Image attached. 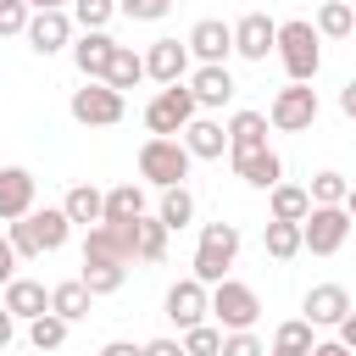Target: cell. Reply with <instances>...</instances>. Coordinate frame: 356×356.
I'll list each match as a JSON object with an SVG mask.
<instances>
[{
  "label": "cell",
  "mask_w": 356,
  "mask_h": 356,
  "mask_svg": "<svg viewBox=\"0 0 356 356\" xmlns=\"http://www.w3.org/2000/svg\"><path fill=\"white\" fill-rule=\"evenodd\" d=\"M278 61H284L289 83H312L317 67H323V33H317V22H306V17L278 22Z\"/></svg>",
  "instance_id": "obj_1"
},
{
  "label": "cell",
  "mask_w": 356,
  "mask_h": 356,
  "mask_svg": "<svg viewBox=\"0 0 356 356\" xmlns=\"http://www.w3.org/2000/svg\"><path fill=\"white\" fill-rule=\"evenodd\" d=\"M6 234H11V245H17V256H50V250H61L67 245V234H72V217L61 211V206H33L22 222H6Z\"/></svg>",
  "instance_id": "obj_2"
},
{
  "label": "cell",
  "mask_w": 356,
  "mask_h": 356,
  "mask_svg": "<svg viewBox=\"0 0 356 356\" xmlns=\"http://www.w3.org/2000/svg\"><path fill=\"white\" fill-rule=\"evenodd\" d=\"M189 161H195V156H189L184 139H156V134H150V139L139 145V178L156 184V189H178V184L189 178Z\"/></svg>",
  "instance_id": "obj_3"
},
{
  "label": "cell",
  "mask_w": 356,
  "mask_h": 356,
  "mask_svg": "<svg viewBox=\"0 0 356 356\" xmlns=\"http://www.w3.org/2000/svg\"><path fill=\"white\" fill-rule=\"evenodd\" d=\"M234 256H239V228L234 222H206L200 228V245H195V278L206 289L222 284L228 267H234Z\"/></svg>",
  "instance_id": "obj_4"
},
{
  "label": "cell",
  "mask_w": 356,
  "mask_h": 356,
  "mask_svg": "<svg viewBox=\"0 0 356 356\" xmlns=\"http://www.w3.org/2000/svg\"><path fill=\"white\" fill-rule=\"evenodd\" d=\"M211 317L222 334H250L261 317V295L239 278H222V284H211Z\"/></svg>",
  "instance_id": "obj_5"
},
{
  "label": "cell",
  "mask_w": 356,
  "mask_h": 356,
  "mask_svg": "<svg viewBox=\"0 0 356 356\" xmlns=\"http://www.w3.org/2000/svg\"><path fill=\"white\" fill-rule=\"evenodd\" d=\"M195 95H189V83H167V89H156V100L145 106V128L156 134V139H178L189 122H195Z\"/></svg>",
  "instance_id": "obj_6"
},
{
  "label": "cell",
  "mask_w": 356,
  "mask_h": 356,
  "mask_svg": "<svg viewBox=\"0 0 356 356\" xmlns=\"http://www.w3.org/2000/svg\"><path fill=\"white\" fill-rule=\"evenodd\" d=\"M67 111H72V122H83V128H117V122H122V111H128V100H122L111 83L83 78V89H72Z\"/></svg>",
  "instance_id": "obj_7"
},
{
  "label": "cell",
  "mask_w": 356,
  "mask_h": 356,
  "mask_svg": "<svg viewBox=\"0 0 356 356\" xmlns=\"http://www.w3.org/2000/svg\"><path fill=\"white\" fill-rule=\"evenodd\" d=\"M317 89L312 83H284L278 95H273V106H267V122L278 128V134H306L312 122H317Z\"/></svg>",
  "instance_id": "obj_8"
},
{
  "label": "cell",
  "mask_w": 356,
  "mask_h": 356,
  "mask_svg": "<svg viewBox=\"0 0 356 356\" xmlns=\"http://www.w3.org/2000/svg\"><path fill=\"white\" fill-rule=\"evenodd\" d=\"M300 234H306V250L312 256H334L350 239V211L345 206H312L306 222H300Z\"/></svg>",
  "instance_id": "obj_9"
},
{
  "label": "cell",
  "mask_w": 356,
  "mask_h": 356,
  "mask_svg": "<svg viewBox=\"0 0 356 356\" xmlns=\"http://www.w3.org/2000/svg\"><path fill=\"white\" fill-rule=\"evenodd\" d=\"M167 317H172L184 334H189V328H200V323L211 317V289H206L195 273H189V278H178V284L167 289Z\"/></svg>",
  "instance_id": "obj_10"
},
{
  "label": "cell",
  "mask_w": 356,
  "mask_h": 356,
  "mask_svg": "<svg viewBox=\"0 0 356 356\" xmlns=\"http://www.w3.org/2000/svg\"><path fill=\"white\" fill-rule=\"evenodd\" d=\"M184 44H189V56H195L200 67H228V56H234V28L217 22V17H200Z\"/></svg>",
  "instance_id": "obj_11"
},
{
  "label": "cell",
  "mask_w": 356,
  "mask_h": 356,
  "mask_svg": "<svg viewBox=\"0 0 356 356\" xmlns=\"http://www.w3.org/2000/svg\"><path fill=\"white\" fill-rule=\"evenodd\" d=\"M278 50V22L267 17V11H245L239 22H234V56H245V61H267Z\"/></svg>",
  "instance_id": "obj_12"
},
{
  "label": "cell",
  "mask_w": 356,
  "mask_h": 356,
  "mask_svg": "<svg viewBox=\"0 0 356 356\" xmlns=\"http://www.w3.org/2000/svg\"><path fill=\"white\" fill-rule=\"evenodd\" d=\"M300 317H306L312 328H339V323L350 317V295H345V284H312L306 300H300Z\"/></svg>",
  "instance_id": "obj_13"
},
{
  "label": "cell",
  "mask_w": 356,
  "mask_h": 356,
  "mask_svg": "<svg viewBox=\"0 0 356 356\" xmlns=\"http://www.w3.org/2000/svg\"><path fill=\"white\" fill-rule=\"evenodd\" d=\"M33 195H39V178L28 167H0V222H22L33 211Z\"/></svg>",
  "instance_id": "obj_14"
},
{
  "label": "cell",
  "mask_w": 356,
  "mask_h": 356,
  "mask_svg": "<svg viewBox=\"0 0 356 356\" xmlns=\"http://www.w3.org/2000/svg\"><path fill=\"white\" fill-rule=\"evenodd\" d=\"M72 11H33V22H28V50H39V56H56L61 44H72Z\"/></svg>",
  "instance_id": "obj_15"
},
{
  "label": "cell",
  "mask_w": 356,
  "mask_h": 356,
  "mask_svg": "<svg viewBox=\"0 0 356 356\" xmlns=\"http://www.w3.org/2000/svg\"><path fill=\"white\" fill-rule=\"evenodd\" d=\"M145 78H156L161 89H167V83H184V78H189V44L156 39V44L145 50Z\"/></svg>",
  "instance_id": "obj_16"
},
{
  "label": "cell",
  "mask_w": 356,
  "mask_h": 356,
  "mask_svg": "<svg viewBox=\"0 0 356 356\" xmlns=\"http://www.w3.org/2000/svg\"><path fill=\"white\" fill-rule=\"evenodd\" d=\"M0 306H6L11 317L33 323V317H44V312H50V289H44L39 278H11V284H6V295H0Z\"/></svg>",
  "instance_id": "obj_17"
},
{
  "label": "cell",
  "mask_w": 356,
  "mask_h": 356,
  "mask_svg": "<svg viewBox=\"0 0 356 356\" xmlns=\"http://www.w3.org/2000/svg\"><path fill=\"white\" fill-rule=\"evenodd\" d=\"M267 117L261 111H234L228 117V156H250V150H267Z\"/></svg>",
  "instance_id": "obj_18"
},
{
  "label": "cell",
  "mask_w": 356,
  "mask_h": 356,
  "mask_svg": "<svg viewBox=\"0 0 356 356\" xmlns=\"http://www.w3.org/2000/svg\"><path fill=\"white\" fill-rule=\"evenodd\" d=\"M178 139L189 145V156H195V161H222V150H228V128H222V122H211V117H195Z\"/></svg>",
  "instance_id": "obj_19"
},
{
  "label": "cell",
  "mask_w": 356,
  "mask_h": 356,
  "mask_svg": "<svg viewBox=\"0 0 356 356\" xmlns=\"http://www.w3.org/2000/svg\"><path fill=\"white\" fill-rule=\"evenodd\" d=\"M234 172H239L250 189H278V184H284V161H278L273 145H267V150H250V156H234Z\"/></svg>",
  "instance_id": "obj_20"
},
{
  "label": "cell",
  "mask_w": 356,
  "mask_h": 356,
  "mask_svg": "<svg viewBox=\"0 0 356 356\" xmlns=\"http://www.w3.org/2000/svg\"><path fill=\"white\" fill-rule=\"evenodd\" d=\"M111 50H117V39L111 33H78V44H72V61H78V72L83 78H106V67H111Z\"/></svg>",
  "instance_id": "obj_21"
},
{
  "label": "cell",
  "mask_w": 356,
  "mask_h": 356,
  "mask_svg": "<svg viewBox=\"0 0 356 356\" xmlns=\"http://www.w3.org/2000/svg\"><path fill=\"white\" fill-rule=\"evenodd\" d=\"M189 95H195V106H228L234 100V72L228 67H195Z\"/></svg>",
  "instance_id": "obj_22"
},
{
  "label": "cell",
  "mask_w": 356,
  "mask_h": 356,
  "mask_svg": "<svg viewBox=\"0 0 356 356\" xmlns=\"http://www.w3.org/2000/svg\"><path fill=\"white\" fill-rule=\"evenodd\" d=\"M61 211H67L72 222H83V228H100V222H106V189H95V184H72L67 200H61Z\"/></svg>",
  "instance_id": "obj_23"
},
{
  "label": "cell",
  "mask_w": 356,
  "mask_h": 356,
  "mask_svg": "<svg viewBox=\"0 0 356 356\" xmlns=\"http://www.w3.org/2000/svg\"><path fill=\"white\" fill-rule=\"evenodd\" d=\"M139 217H145V189H139V184L106 189V222H111V228H128V222H139Z\"/></svg>",
  "instance_id": "obj_24"
},
{
  "label": "cell",
  "mask_w": 356,
  "mask_h": 356,
  "mask_svg": "<svg viewBox=\"0 0 356 356\" xmlns=\"http://www.w3.org/2000/svg\"><path fill=\"white\" fill-rule=\"evenodd\" d=\"M139 78H145V56H139L134 44H117V50H111V67H106V78H100V83H111L117 95H128Z\"/></svg>",
  "instance_id": "obj_25"
},
{
  "label": "cell",
  "mask_w": 356,
  "mask_h": 356,
  "mask_svg": "<svg viewBox=\"0 0 356 356\" xmlns=\"http://www.w3.org/2000/svg\"><path fill=\"white\" fill-rule=\"evenodd\" d=\"M261 250H267L273 261H289V256H300V250H306V234H300V222H273V217H267V228H261Z\"/></svg>",
  "instance_id": "obj_26"
},
{
  "label": "cell",
  "mask_w": 356,
  "mask_h": 356,
  "mask_svg": "<svg viewBox=\"0 0 356 356\" xmlns=\"http://www.w3.org/2000/svg\"><path fill=\"white\" fill-rule=\"evenodd\" d=\"M89 300H95V295H89V284H83V278H67V284H56V289H50V312H56V317H67V323H83V317H89Z\"/></svg>",
  "instance_id": "obj_27"
},
{
  "label": "cell",
  "mask_w": 356,
  "mask_h": 356,
  "mask_svg": "<svg viewBox=\"0 0 356 356\" xmlns=\"http://www.w3.org/2000/svg\"><path fill=\"white\" fill-rule=\"evenodd\" d=\"M267 206H273V222H306L312 195L300 184H278V189H267Z\"/></svg>",
  "instance_id": "obj_28"
},
{
  "label": "cell",
  "mask_w": 356,
  "mask_h": 356,
  "mask_svg": "<svg viewBox=\"0 0 356 356\" xmlns=\"http://www.w3.org/2000/svg\"><path fill=\"white\" fill-rule=\"evenodd\" d=\"M317 33L323 39H350L356 33V6L350 0H323L317 6Z\"/></svg>",
  "instance_id": "obj_29"
},
{
  "label": "cell",
  "mask_w": 356,
  "mask_h": 356,
  "mask_svg": "<svg viewBox=\"0 0 356 356\" xmlns=\"http://www.w3.org/2000/svg\"><path fill=\"white\" fill-rule=\"evenodd\" d=\"M273 350H284V356H312V350H317V334H312V323H306V317H289V323H278V334H273Z\"/></svg>",
  "instance_id": "obj_30"
},
{
  "label": "cell",
  "mask_w": 356,
  "mask_h": 356,
  "mask_svg": "<svg viewBox=\"0 0 356 356\" xmlns=\"http://www.w3.org/2000/svg\"><path fill=\"white\" fill-rule=\"evenodd\" d=\"M156 217H161L172 234H178V228H189V222H195V195H189L184 184H178V189H161V206H156Z\"/></svg>",
  "instance_id": "obj_31"
},
{
  "label": "cell",
  "mask_w": 356,
  "mask_h": 356,
  "mask_svg": "<svg viewBox=\"0 0 356 356\" xmlns=\"http://www.w3.org/2000/svg\"><path fill=\"white\" fill-rule=\"evenodd\" d=\"M83 284L89 295H117L128 284V261H83Z\"/></svg>",
  "instance_id": "obj_32"
},
{
  "label": "cell",
  "mask_w": 356,
  "mask_h": 356,
  "mask_svg": "<svg viewBox=\"0 0 356 356\" xmlns=\"http://www.w3.org/2000/svg\"><path fill=\"white\" fill-rule=\"evenodd\" d=\"M67 328H72L67 317L44 312V317H33V323H28V345H33V350H61V345H67Z\"/></svg>",
  "instance_id": "obj_33"
},
{
  "label": "cell",
  "mask_w": 356,
  "mask_h": 356,
  "mask_svg": "<svg viewBox=\"0 0 356 356\" xmlns=\"http://www.w3.org/2000/svg\"><path fill=\"white\" fill-rule=\"evenodd\" d=\"M306 195H312V206H345L350 178H345V172H317V178L306 184Z\"/></svg>",
  "instance_id": "obj_34"
},
{
  "label": "cell",
  "mask_w": 356,
  "mask_h": 356,
  "mask_svg": "<svg viewBox=\"0 0 356 356\" xmlns=\"http://www.w3.org/2000/svg\"><path fill=\"white\" fill-rule=\"evenodd\" d=\"M111 17H117V0H72V22L83 33H106Z\"/></svg>",
  "instance_id": "obj_35"
},
{
  "label": "cell",
  "mask_w": 356,
  "mask_h": 356,
  "mask_svg": "<svg viewBox=\"0 0 356 356\" xmlns=\"http://www.w3.org/2000/svg\"><path fill=\"white\" fill-rule=\"evenodd\" d=\"M167 222L161 217H139V261H161L167 256Z\"/></svg>",
  "instance_id": "obj_36"
},
{
  "label": "cell",
  "mask_w": 356,
  "mask_h": 356,
  "mask_svg": "<svg viewBox=\"0 0 356 356\" xmlns=\"http://www.w3.org/2000/svg\"><path fill=\"white\" fill-rule=\"evenodd\" d=\"M184 356H222V328H211V323L189 328L184 334Z\"/></svg>",
  "instance_id": "obj_37"
},
{
  "label": "cell",
  "mask_w": 356,
  "mask_h": 356,
  "mask_svg": "<svg viewBox=\"0 0 356 356\" xmlns=\"http://www.w3.org/2000/svg\"><path fill=\"white\" fill-rule=\"evenodd\" d=\"M28 22H33L28 0H0V39H11V33H28Z\"/></svg>",
  "instance_id": "obj_38"
},
{
  "label": "cell",
  "mask_w": 356,
  "mask_h": 356,
  "mask_svg": "<svg viewBox=\"0 0 356 356\" xmlns=\"http://www.w3.org/2000/svg\"><path fill=\"white\" fill-rule=\"evenodd\" d=\"M117 11H128L134 22H161V17L172 11V0H122Z\"/></svg>",
  "instance_id": "obj_39"
},
{
  "label": "cell",
  "mask_w": 356,
  "mask_h": 356,
  "mask_svg": "<svg viewBox=\"0 0 356 356\" xmlns=\"http://www.w3.org/2000/svg\"><path fill=\"white\" fill-rule=\"evenodd\" d=\"M222 356H267V345L256 334H222Z\"/></svg>",
  "instance_id": "obj_40"
},
{
  "label": "cell",
  "mask_w": 356,
  "mask_h": 356,
  "mask_svg": "<svg viewBox=\"0 0 356 356\" xmlns=\"http://www.w3.org/2000/svg\"><path fill=\"white\" fill-rule=\"evenodd\" d=\"M17 261H22V256H17V245H11V234H0V289H6L11 278H17Z\"/></svg>",
  "instance_id": "obj_41"
},
{
  "label": "cell",
  "mask_w": 356,
  "mask_h": 356,
  "mask_svg": "<svg viewBox=\"0 0 356 356\" xmlns=\"http://www.w3.org/2000/svg\"><path fill=\"white\" fill-rule=\"evenodd\" d=\"M139 356H184V339H167V334H161V339H145Z\"/></svg>",
  "instance_id": "obj_42"
},
{
  "label": "cell",
  "mask_w": 356,
  "mask_h": 356,
  "mask_svg": "<svg viewBox=\"0 0 356 356\" xmlns=\"http://www.w3.org/2000/svg\"><path fill=\"white\" fill-rule=\"evenodd\" d=\"M100 356H139V345H128V339H106Z\"/></svg>",
  "instance_id": "obj_43"
},
{
  "label": "cell",
  "mask_w": 356,
  "mask_h": 356,
  "mask_svg": "<svg viewBox=\"0 0 356 356\" xmlns=\"http://www.w3.org/2000/svg\"><path fill=\"white\" fill-rule=\"evenodd\" d=\"M339 111H345V117H350V122H356V78H350V83H345V89H339Z\"/></svg>",
  "instance_id": "obj_44"
},
{
  "label": "cell",
  "mask_w": 356,
  "mask_h": 356,
  "mask_svg": "<svg viewBox=\"0 0 356 356\" xmlns=\"http://www.w3.org/2000/svg\"><path fill=\"white\" fill-rule=\"evenodd\" d=\"M11 339H17V317H11V312H6V306H0V350H6V345H11Z\"/></svg>",
  "instance_id": "obj_45"
},
{
  "label": "cell",
  "mask_w": 356,
  "mask_h": 356,
  "mask_svg": "<svg viewBox=\"0 0 356 356\" xmlns=\"http://www.w3.org/2000/svg\"><path fill=\"white\" fill-rule=\"evenodd\" d=\"M339 345H345V350H350V356H356V312H350V317H345V323H339Z\"/></svg>",
  "instance_id": "obj_46"
},
{
  "label": "cell",
  "mask_w": 356,
  "mask_h": 356,
  "mask_svg": "<svg viewBox=\"0 0 356 356\" xmlns=\"http://www.w3.org/2000/svg\"><path fill=\"white\" fill-rule=\"evenodd\" d=\"M28 11H72V0H28Z\"/></svg>",
  "instance_id": "obj_47"
},
{
  "label": "cell",
  "mask_w": 356,
  "mask_h": 356,
  "mask_svg": "<svg viewBox=\"0 0 356 356\" xmlns=\"http://www.w3.org/2000/svg\"><path fill=\"white\" fill-rule=\"evenodd\" d=\"M312 356H350V350H345L339 339H317V350H312Z\"/></svg>",
  "instance_id": "obj_48"
},
{
  "label": "cell",
  "mask_w": 356,
  "mask_h": 356,
  "mask_svg": "<svg viewBox=\"0 0 356 356\" xmlns=\"http://www.w3.org/2000/svg\"><path fill=\"white\" fill-rule=\"evenodd\" d=\"M345 211H350V222H356V184H350V195H345Z\"/></svg>",
  "instance_id": "obj_49"
},
{
  "label": "cell",
  "mask_w": 356,
  "mask_h": 356,
  "mask_svg": "<svg viewBox=\"0 0 356 356\" xmlns=\"http://www.w3.org/2000/svg\"><path fill=\"white\" fill-rule=\"evenodd\" d=\"M267 356H284V350H267Z\"/></svg>",
  "instance_id": "obj_50"
},
{
  "label": "cell",
  "mask_w": 356,
  "mask_h": 356,
  "mask_svg": "<svg viewBox=\"0 0 356 356\" xmlns=\"http://www.w3.org/2000/svg\"><path fill=\"white\" fill-rule=\"evenodd\" d=\"M117 6H122V0H117Z\"/></svg>",
  "instance_id": "obj_51"
}]
</instances>
